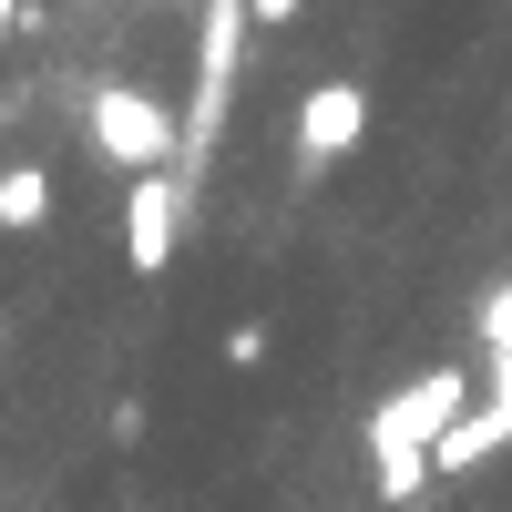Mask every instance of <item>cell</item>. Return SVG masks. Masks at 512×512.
<instances>
[{"mask_svg": "<svg viewBox=\"0 0 512 512\" xmlns=\"http://www.w3.org/2000/svg\"><path fill=\"white\" fill-rule=\"evenodd\" d=\"M246 21H256V31H287V21H297V0H246Z\"/></svg>", "mask_w": 512, "mask_h": 512, "instance_id": "obj_6", "label": "cell"}, {"mask_svg": "<svg viewBox=\"0 0 512 512\" xmlns=\"http://www.w3.org/2000/svg\"><path fill=\"white\" fill-rule=\"evenodd\" d=\"M52 226V175L41 164H11L0 175V236H41Z\"/></svg>", "mask_w": 512, "mask_h": 512, "instance_id": "obj_5", "label": "cell"}, {"mask_svg": "<svg viewBox=\"0 0 512 512\" xmlns=\"http://www.w3.org/2000/svg\"><path fill=\"white\" fill-rule=\"evenodd\" d=\"M164 11H205V0H164Z\"/></svg>", "mask_w": 512, "mask_h": 512, "instance_id": "obj_7", "label": "cell"}, {"mask_svg": "<svg viewBox=\"0 0 512 512\" xmlns=\"http://www.w3.org/2000/svg\"><path fill=\"white\" fill-rule=\"evenodd\" d=\"M82 134L113 175H154V164H185V113H164L144 82H93L82 103Z\"/></svg>", "mask_w": 512, "mask_h": 512, "instance_id": "obj_1", "label": "cell"}, {"mask_svg": "<svg viewBox=\"0 0 512 512\" xmlns=\"http://www.w3.org/2000/svg\"><path fill=\"white\" fill-rule=\"evenodd\" d=\"M359 134H369V93H359V82H308V93H297V175L349 164Z\"/></svg>", "mask_w": 512, "mask_h": 512, "instance_id": "obj_4", "label": "cell"}, {"mask_svg": "<svg viewBox=\"0 0 512 512\" xmlns=\"http://www.w3.org/2000/svg\"><path fill=\"white\" fill-rule=\"evenodd\" d=\"M472 410V369H420L410 390H390L369 410V451H431L441 461V431Z\"/></svg>", "mask_w": 512, "mask_h": 512, "instance_id": "obj_2", "label": "cell"}, {"mask_svg": "<svg viewBox=\"0 0 512 512\" xmlns=\"http://www.w3.org/2000/svg\"><path fill=\"white\" fill-rule=\"evenodd\" d=\"M185 236V164H154V175H123V267L164 277Z\"/></svg>", "mask_w": 512, "mask_h": 512, "instance_id": "obj_3", "label": "cell"}]
</instances>
